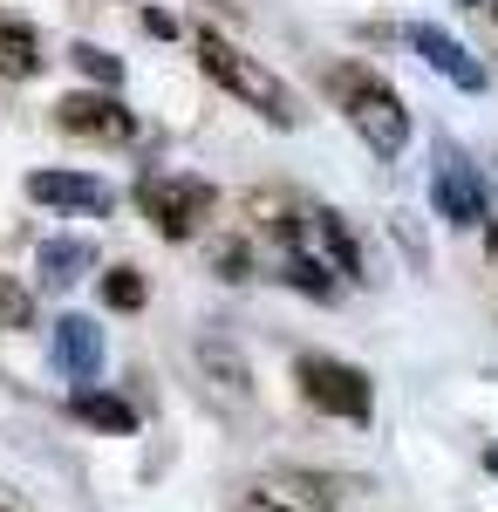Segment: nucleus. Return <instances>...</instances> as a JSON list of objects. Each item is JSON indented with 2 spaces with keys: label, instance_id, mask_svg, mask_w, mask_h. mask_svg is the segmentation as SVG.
Listing matches in <instances>:
<instances>
[{
  "label": "nucleus",
  "instance_id": "18",
  "mask_svg": "<svg viewBox=\"0 0 498 512\" xmlns=\"http://www.w3.org/2000/svg\"><path fill=\"white\" fill-rule=\"evenodd\" d=\"M485 239H492V253H498V226H492V233H485Z\"/></svg>",
  "mask_w": 498,
  "mask_h": 512
},
{
  "label": "nucleus",
  "instance_id": "8",
  "mask_svg": "<svg viewBox=\"0 0 498 512\" xmlns=\"http://www.w3.org/2000/svg\"><path fill=\"white\" fill-rule=\"evenodd\" d=\"M410 48H417L423 62L437 69V76H451L458 89H485V69H478V62L464 55V41H451L444 28H430V21H417V28H410Z\"/></svg>",
  "mask_w": 498,
  "mask_h": 512
},
{
  "label": "nucleus",
  "instance_id": "4",
  "mask_svg": "<svg viewBox=\"0 0 498 512\" xmlns=\"http://www.w3.org/2000/svg\"><path fill=\"white\" fill-rule=\"evenodd\" d=\"M335 485L321 472H301V465H280V472H260L246 485V512H335Z\"/></svg>",
  "mask_w": 498,
  "mask_h": 512
},
{
  "label": "nucleus",
  "instance_id": "14",
  "mask_svg": "<svg viewBox=\"0 0 498 512\" xmlns=\"http://www.w3.org/2000/svg\"><path fill=\"white\" fill-rule=\"evenodd\" d=\"M103 301H110V308H137V301H144V287H137V274H130V267H116V274L103 280Z\"/></svg>",
  "mask_w": 498,
  "mask_h": 512
},
{
  "label": "nucleus",
  "instance_id": "9",
  "mask_svg": "<svg viewBox=\"0 0 498 512\" xmlns=\"http://www.w3.org/2000/svg\"><path fill=\"white\" fill-rule=\"evenodd\" d=\"M62 130H76V137H110V144H123L137 123H130V110L116 103V96H69L62 103Z\"/></svg>",
  "mask_w": 498,
  "mask_h": 512
},
{
  "label": "nucleus",
  "instance_id": "15",
  "mask_svg": "<svg viewBox=\"0 0 498 512\" xmlns=\"http://www.w3.org/2000/svg\"><path fill=\"white\" fill-rule=\"evenodd\" d=\"M76 62H82L96 82H110V89L123 82V62H116V55H103V48H76Z\"/></svg>",
  "mask_w": 498,
  "mask_h": 512
},
{
  "label": "nucleus",
  "instance_id": "16",
  "mask_svg": "<svg viewBox=\"0 0 498 512\" xmlns=\"http://www.w3.org/2000/svg\"><path fill=\"white\" fill-rule=\"evenodd\" d=\"M0 321H7V328H21V321H28V294H21V287H7V280H0Z\"/></svg>",
  "mask_w": 498,
  "mask_h": 512
},
{
  "label": "nucleus",
  "instance_id": "11",
  "mask_svg": "<svg viewBox=\"0 0 498 512\" xmlns=\"http://www.w3.org/2000/svg\"><path fill=\"white\" fill-rule=\"evenodd\" d=\"M41 69V41L28 21H14V14H0V76H35Z\"/></svg>",
  "mask_w": 498,
  "mask_h": 512
},
{
  "label": "nucleus",
  "instance_id": "5",
  "mask_svg": "<svg viewBox=\"0 0 498 512\" xmlns=\"http://www.w3.org/2000/svg\"><path fill=\"white\" fill-rule=\"evenodd\" d=\"M144 212L164 239H192L198 219H212V185L205 178H151L144 185Z\"/></svg>",
  "mask_w": 498,
  "mask_h": 512
},
{
  "label": "nucleus",
  "instance_id": "12",
  "mask_svg": "<svg viewBox=\"0 0 498 512\" xmlns=\"http://www.w3.org/2000/svg\"><path fill=\"white\" fill-rule=\"evenodd\" d=\"M82 267H96V253H89L82 239H48V246H41V280H48V287L82 280Z\"/></svg>",
  "mask_w": 498,
  "mask_h": 512
},
{
  "label": "nucleus",
  "instance_id": "3",
  "mask_svg": "<svg viewBox=\"0 0 498 512\" xmlns=\"http://www.w3.org/2000/svg\"><path fill=\"white\" fill-rule=\"evenodd\" d=\"M301 396L314 410H328V417H348V424H362L369 417V376L355 369V362H335V355H301Z\"/></svg>",
  "mask_w": 498,
  "mask_h": 512
},
{
  "label": "nucleus",
  "instance_id": "17",
  "mask_svg": "<svg viewBox=\"0 0 498 512\" xmlns=\"http://www.w3.org/2000/svg\"><path fill=\"white\" fill-rule=\"evenodd\" d=\"M485 465H492V478H498V451H485Z\"/></svg>",
  "mask_w": 498,
  "mask_h": 512
},
{
  "label": "nucleus",
  "instance_id": "6",
  "mask_svg": "<svg viewBox=\"0 0 498 512\" xmlns=\"http://www.w3.org/2000/svg\"><path fill=\"white\" fill-rule=\"evenodd\" d=\"M430 205H437V219H451V226H485V185H478V171H471L458 151L430 171Z\"/></svg>",
  "mask_w": 498,
  "mask_h": 512
},
{
  "label": "nucleus",
  "instance_id": "13",
  "mask_svg": "<svg viewBox=\"0 0 498 512\" xmlns=\"http://www.w3.org/2000/svg\"><path fill=\"white\" fill-rule=\"evenodd\" d=\"M76 417L103 424V431H137V410L123 396H103V390H76Z\"/></svg>",
  "mask_w": 498,
  "mask_h": 512
},
{
  "label": "nucleus",
  "instance_id": "1",
  "mask_svg": "<svg viewBox=\"0 0 498 512\" xmlns=\"http://www.w3.org/2000/svg\"><path fill=\"white\" fill-rule=\"evenodd\" d=\"M198 69L219 82L226 96H239L246 110H260V117H273V123H294V96H287V82L273 76L267 62H253L246 48L205 35V41H198Z\"/></svg>",
  "mask_w": 498,
  "mask_h": 512
},
{
  "label": "nucleus",
  "instance_id": "7",
  "mask_svg": "<svg viewBox=\"0 0 498 512\" xmlns=\"http://www.w3.org/2000/svg\"><path fill=\"white\" fill-rule=\"evenodd\" d=\"M28 198L35 205H55V212H110V185H96L82 171H35L28 178Z\"/></svg>",
  "mask_w": 498,
  "mask_h": 512
},
{
  "label": "nucleus",
  "instance_id": "19",
  "mask_svg": "<svg viewBox=\"0 0 498 512\" xmlns=\"http://www.w3.org/2000/svg\"><path fill=\"white\" fill-rule=\"evenodd\" d=\"M0 512H7V506H0Z\"/></svg>",
  "mask_w": 498,
  "mask_h": 512
},
{
  "label": "nucleus",
  "instance_id": "2",
  "mask_svg": "<svg viewBox=\"0 0 498 512\" xmlns=\"http://www.w3.org/2000/svg\"><path fill=\"white\" fill-rule=\"evenodd\" d=\"M348 123H355V137L376 158H396L410 144V110L396 103V89H383V82H369V76L348 82Z\"/></svg>",
  "mask_w": 498,
  "mask_h": 512
},
{
  "label": "nucleus",
  "instance_id": "10",
  "mask_svg": "<svg viewBox=\"0 0 498 512\" xmlns=\"http://www.w3.org/2000/svg\"><path fill=\"white\" fill-rule=\"evenodd\" d=\"M55 362L69 369V376H96L103 369V335H96V321H82V315H62L55 321Z\"/></svg>",
  "mask_w": 498,
  "mask_h": 512
}]
</instances>
